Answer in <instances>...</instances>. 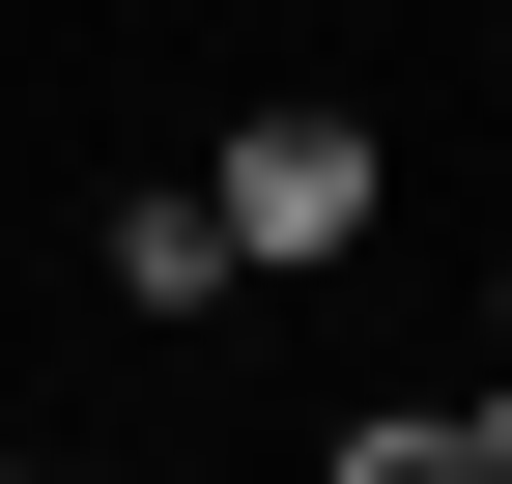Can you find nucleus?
I'll use <instances>...</instances> for the list:
<instances>
[{
    "instance_id": "1",
    "label": "nucleus",
    "mask_w": 512,
    "mask_h": 484,
    "mask_svg": "<svg viewBox=\"0 0 512 484\" xmlns=\"http://www.w3.org/2000/svg\"><path fill=\"white\" fill-rule=\"evenodd\" d=\"M200 228H228V285H313V257H370V228H399V171H370V114H228L200 143Z\"/></svg>"
},
{
    "instance_id": "2",
    "label": "nucleus",
    "mask_w": 512,
    "mask_h": 484,
    "mask_svg": "<svg viewBox=\"0 0 512 484\" xmlns=\"http://www.w3.org/2000/svg\"><path fill=\"white\" fill-rule=\"evenodd\" d=\"M313 484H512V399H342Z\"/></svg>"
},
{
    "instance_id": "3",
    "label": "nucleus",
    "mask_w": 512,
    "mask_h": 484,
    "mask_svg": "<svg viewBox=\"0 0 512 484\" xmlns=\"http://www.w3.org/2000/svg\"><path fill=\"white\" fill-rule=\"evenodd\" d=\"M86 285H114V314H228V228H200V171H171V200H114V228H86Z\"/></svg>"
},
{
    "instance_id": "4",
    "label": "nucleus",
    "mask_w": 512,
    "mask_h": 484,
    "mask_svg": "<svg viewBox=\"0 0 512 484\" xmlns=\"http://www.w3.org/2000/svg\"><path fill=\"white\" fill-rule=\"evenodd\" d=\"M0 484H29V456H0Z\"/></svg>"
}]
</instances>
